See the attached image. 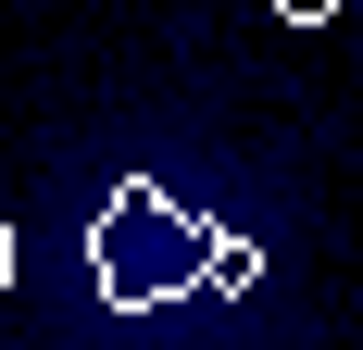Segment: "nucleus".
<instances>
[{
    "mask_svg": "<svg viewBox=\"0 0 363 350\" xmlns=\"http://www.w3.org/2000/svg\"><path fill=\"white\" fill-rule=\"evenodd\" d=\"M251 276H263V250H251V238H225V250H213V300H251Z\"/></svg>",
    "mask_w": 363,
    "mask_h": 350,
    "instance_id": "2",
    "label": "nucleus"
},
{
    "mask_svg": "<svg viewBox=\"0 0 363 350\" xmlns=\"http://www.w3.org/2000/svg\"><path fill=\"white\" fill-rule=\"evenodd\" d=\"M213 250L225 225H201L188 201H163V188H113L101 225H88V276H101V300H125V313H150V300H188V288H213Z\"/></svg>",
    "mask_w": 363,
    "mask_h": 350,
    "instance_id": "1",
    "label": "nucleus"
},
{
    "mask_svg": "<svg viewBox=\"0 0 363 350\" xmlns=\"http://www.w3.org/2000/svg\"><path fill=\"white\" fill-rule=\"evenodd\" d=\"M276 13H289V26H326V13H338V0H276Z\"/></svg>",
    "mask_w": 363,
    "mask_h": 350,
    "instance_id": "3",
    "label": "nucleus"
}]
</instances>
